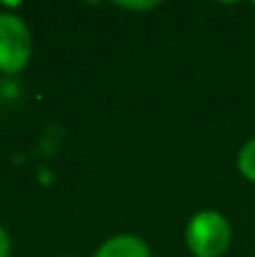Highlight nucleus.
I'll list each match as a JSON object with an SVG mask.
<instances>
[{
    "instance_id": "f257e3e1",
    "label": "nucleus",
    "mask_w": 255,
    "mask_h": 257,
    "mask_svg": "<svg viewBox=\"0 0 255 257\" xmlns=\"http://www.w3.org/2000/svg\"><path fill=\"white\" fill-rule=\"evenodd\" d=\"M185 241L197 257H219L230 246V226L219 212L203 210L188 223Z\"/></svg>"
},
{
    "instance_id": "f03ea898",
    "label": "nucleus",
    "mask_w": 255,
    "mask_h": 257,
    "mask_svg": "<svg viewBox=\"0 0 255 257\" xmlns=\"http://www.w3.org/2000/svg\"><path fill=\"white\" fill-rule=\"evenodd\" d=\"M32 36L27 25L14 14H0V70L14 75L27 66Z\"/></svg>"
},
{
    "instance_id": "7ed1b4c3",
    "label": "nucleus",
    "mask_w": 255,
    "mask_h": 257,
    "mask_svg": "<svg viewBox=\"0 0 255 257\" xmlns=\"http://www.w3.org/2000/svg\"><path fill=\"white\" fill-rule=\"evenodd\" d=\"M95 257H149V248L136 235H117L104 241Z\"/></svg>"
},
{
    "instance_id": "20e7f679",
    "label": "nucleus",
    "mask_w": 255,
    "mask_h": 257,
    "mask_svg": "<svg viewBox=\"0 0 255 257\" xmlns=\"http://www.w3.org/2000/svg\"><path fill=\"white\" fill-rule=\"evenodd\" d=\"M237 165H239V172H242L248 181H255V140L246 142V145L242 147Z\"/></svg>"
},
{
    "instance_id": "39448f33",
    "label": "nucleus",
    "mask_w": 255,
    "mask_h": 257,
    "mask_svg": "<svg viewBox=\"0 0 255 257\" xmlns=\"http://www.w3.org/2000/svg\"><path fill=\"white\" fill-rule=\"evenodd\" d=\"M9 248H12L9 237H7V232L3 230V226H0V257H9Z\"/></svg>"
}]
</instances>
